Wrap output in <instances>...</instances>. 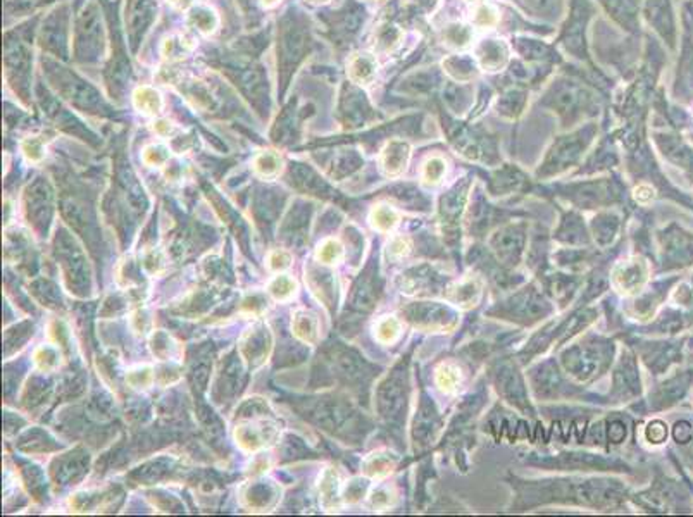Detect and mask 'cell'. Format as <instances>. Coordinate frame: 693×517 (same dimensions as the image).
<instances>
[{
    "label": "cell",
    "instance_id": "8d00e7d4",
    "mask_svg": "<svg viewBox=\"0 0 693 517\" xmlns=\"http://www.w3.org/2000/svg\"><path fill=\"white\" fill-rule=\"evenodd\" d=\"M21 151L30 162H40L45 155V144L40 137H28L21 142Z\"/></svg>",
    "mask_w": 693,
    "mask_h": 517
},
{
    "label": "cell",
    "instance_id": "ac0fdd59",
    "mask_svg": "<svg viewBox=\"0 0 693 517\" xmlns=\"http://www.w3.org/2000/svg\"><path fill=\"white\" fill-rule=\"evenodd\" d=\"M688 383H690V378L687 374L671 378L669 381L660 384L653 393H650V407L656 409V411H660V409L676 404L683 397L685 391H687Z\"/></svg>",
    "mask_w": 693,
    "mask_h": 517
},
{
    "label": "cell",
    "instance_id": "2e32d148",
    "mask_svg": "<svg viewBox=\"0 0 693 517\" xmlns=\"http://www.w3.org/2000/svg\"><path fill=\"white\" fill-rule=\"evenodd\" d=\"M509 45L500 38H487L474 47V59L481 69L496 73L509 64Z\"/></svg>",
    "mask_w": 693,
    "mask_h": 517
},
{
    "label": "cell",
    "instance_id": "7dc6e473",
    "mask_svg": "<svg viewBox=\"0 0 693 517\" xmlns=\"http://www.w3.org/2000/svg\"><path fill=\"white\" fill-rule=\"evenodd\" d=\"M264 7H273L274 3H278V0H260Z\"/></svg>",
    "mask_w": 693,
    "mask_h": 517
},
{
    "label": "cell",
    "instance_id": "ba28073f",
    "mask_svg": "<svg viewBox=\"0 0 693 517\" xmlns=\"http://www.w3.org/2000/svg\"><path fill=\"white\" fill-rule=\"evenodd\" d=\"M526 241H528V223L526 221H519V223H509L500 226L490 237V251L494 252L502 266L507 269H516L521 262H523L524 254H526Z\"/></svg>",
    "mask_w": 693,
    "mask_h": 517
},
{
    "label": "cell",
    "instance_id": "8992f818",
    "mask_svg": "<svg viewBox=\"0 0 693 517\" xmlns=\"http://www.w3.org/2000/svg\"><path fill=\"white\" fill-rule=\"evenodd\" d=\"M528 381H530L535 397L540 402L583 397V390L566 380L559 364L553 359H546L531 367L528 371Z\"/></svg>",
    "mask_w": 693,
    "mask_h": 517
},
{
    "label": "cell",
    "instance_id": "83f0119b",
    "mask_svg": "<svg viewBox=\"0 0 693 517\" xmlns=\"http://www.w3.org/2000/svg\"><path fill=\"white\" fill-rule=\"evenodd\" d=\"M188 23H190L192 26L197 28L200 33L210 35L214 33V30H216L217 24H219V19H217L216 14H214L210 9H207V7H197V9L192 10L190 16H188Z\"/></svg>",
    "mask_w": 693,
    "mask_h": 517
},
{
    "label": "cell",
    "instance_id": "277c9868",
    "mask_svg": "<svg viewBox=\"0 0 693 517\" xmlns=\"http://www.w3.org/2000/svg\"><path fill=\"white\" fill-rule=\"evenodd\" d=\"M410 352L406 357L400 359L387 380L381 383L380 397H378V405H380V414L388 424L395 427V430L402 431L406 426L407 407H409V395H410Z\"/></svg>",
    "mask_w": 693,
    "mask_h": 517
},
{
    "label": "cell",
    "instance_id": "f35d334b",
    "mask_svg": "<svg viewBox=\"0 0 693 517\" xmlns=\"http://www.w3.org/2000/svg\"><path fill=\"white\" fill-rule=\"evenodd\" d=\"M392 467H394V459L388 455L378 454L366 461V471L371 476H383L388 471H392Z\"/></svg>",
    "mask_w": 693,
    "mask_h": 517
},
{
    "label": "cell",
    "instance_id": "4dcf8cb0",
    "mask_svg": "<svg viewBox=\"0 0 693 517\" xmlns=\"http://www.w3.org/2000/svg\"><path fill=\"white\" fill-rule=\"evenodd\" d=\"M446 171V162L444 157L440 155H433L424 162L423 166V183L428 185V187H435L442 181V178L445 176Z\"/></svg>",
    "mask_w": 693,
    "mask_h": 517
},
{
    "label": "cell",
    "instance_id": "9a60e30c",
    "mask_svg": "<svg viewBox=\"0 0 693 517\" xmlns=\"http://www.w3.org/2000/svg\"><path fill=\"white\" fill-rule=\"evenodd\" d=\"M645 280L646 267L644 260L638 257L623 260L612 271V281L616 285V288L628 295L638 294L642 290V287H644Z\"/></svg>",
    "mask_w": 693,
    "mask_h": 517
},
{
    "label": "cell",
    "instance_id": "e575fe53",
    "mask_svg": "<svg viewBox=\"0 0 693 517\" xmlns=\"http://www.w3.org/2000/svg\"><path fill=\"white\" fill-rule=\"evenodd\" d=\"M342 255H344V247L337 240H333V238L324 240L316 252V257L323 264H335L337 260L342 259Z\"/></svg>",
    "mask_w": 693,
    "mask_h": 517
},
{
    "label": "cell",
    "instance_id": "7402d4cb",
    "mask_svg": "<svg viewBox=\"0 0 693 517\" xmlns=\"http://www.w3.org/2000/svg\"><path fill=\"white\" fill-rule=\"evenodd\" d=\"M473 28L467 26V24L459 23H449L442 31V40L446 47L453 49V51H466V49L471 47L473 44Z\"/></svg>",
    "mask_w": 693,
    "mask_h": 517
},
{
    "label": "cell",
    "instance_id": "bcb514c9",
    "mask_svg": "<svg viewBox=\"0 0 693 517\" xmlns=\"http://www.w3.org/2000/svg\"><path fill=\"white\" fill-rule=\"evenodd\" d=\"M167 2H169L173 7H176V9L183 10L187 9V7H190L194 0H167Z\"/></svg>",
    "mask_w": 693,
    "mask_h": 517
},
{
    "label": "cell",
    "instance_id": "52a82bcc",
    "mask_svg": "<svg viewBox=\"0 0 693 517\" xmlns=\"http://www.w3.org/2000/svg\"><path fill=\"white\" fill-rule=\"evenodd\" d=\"M526 464L546 467L552 471H621L630 473V466L617 457L588 454V452H560L557 455H535L526 459Z\"/></svg>",
    "mask_w": 693,
    "mask_h": 517
},
{
    "label": "cell",
    "instance_id": "3957f363",
    "mask_svg": "<svg viewBox=\"0 0 693 517\" xmlns=\"http://www.w3.org/2000/svg\"><path fill=\"white\" fill-rule=\"evenodd\" d=\"M553 312L556 305L552 304L544 288L537 287V283H528L488 309L487 316L509 321L521 328H530L542 323Z\"/></svg>",
    "mask_w": 693,
    "mask_h": 517
},
{
    "label": "cell",
    "instance_id": "603a6c76",
    "mask_svg": "<svg viewBox=\"0 0 693 517\" xmlns=\"http://www.w3.org/2000/svg\"><path fill=\"white\" fill-rule=\"evenodd\" d=\"M292 330H294V334L302 340L303 344L314 345L319 338V323H317L316 316L307 310H299L295 314L294 321H292Z\"/></svg>",
    "mask_w": 693,
    "mask_h": 517
},
{
    "label": "cell",
    "instance_id": "9c48e42d",
    "mask_svg": "<svg viewBox=\"0 0 693 517\" xmlns=\"http://www.w3.org/2000/svg\"><path fill=\"white\" fill-rule=\"evenodd\" d=\"M402 316L407 323L424 331H445L452 330L457 324L459 314L450 305L440 302H410L403 305Z\"/></svg>",
    "mask_w": 693,
    "mask_h": 517
},
{
    "label": "cell",
    "instance_id": "6da1fadb",
    "mask_svg": "<svg viewBox=\"0 0 693 517\" xmlns=\"http://www.w3.org/2000/svg\"><path fill=\"white\" fill-rule=\"evenodd\" d=\"M514 491L512 512L537 509L540 505L564 504L580 507L614 511L628 498V488L612 477H550V480H519L507 477Z\"/></svg>",
    "mask_w": 693,
    "mask_h": 517
},
{
    "label": "cell",
    "instance_id": "7bdbcfd3",
    "mask_svg": "<svg viewBox=\"0 0 693 517\" xmlns=\"http://www.w3.org/2000/svg\"><path fill=\"white\" fill-rule=\"evenodd\" d=\"M407 252H409V241L402 237H396L392 240V244L388 245V259H402L406 257Z\"/></svg>",
    "mask_w": 693,
    "mask_h": 517
},
{
    "label": "cell",
    "instance_id": "ab89813d",
    "mask_svg": "<svg viewBox=\"0 0 693 517\" xmlns=\"http://www.w3.org/2000/svg\"><path fill=\"white\" fill-rule=\"evenodd\" d=\"M645 440L652 445H660L667 440V424L656 419L650 421L645 427Z\"/></svg>",
    "mask_w": 693,
    "mask_h": 517
},
{
    "label": "cell",
    "instance_id": "d6a6232c",
    "mask_svg": "<svg viewBox=\"0 0 693 517\" xmlns=\"http://www.w3.org/2000/svg\"><path fill=\"white\" fill-rule=\"evenodd\" d=\"M396 219H399V216H396L395 209L387 204L374 207L373 212H371V223H373V226L380 231L392 230L394 224L396 223Z\"/></svg>",
    "mask_w": 693,
    "mask_h": 517
},
{
    "label": "cell",
    "instance_id": "ffe728a7",
    "mask_svg": "<svg viewBox=\"0 0 693 517\" xmlns=\"http://www.w3.org/2000/svg\"><path fill=\"white\" fill-rule=\"evenodd\" d=\"M346 71H349V78L353 83L360 85V87H367L376 78V57L371 56V53H356L349 60V69Z\"/></svg>",
    "mask_w": 693,
    "mask_h": 517
},
{
    "label": "cell",
    "instance_id": "8fae6325",
    "mask_svg": "<svg viewBox=\"0 0 693 517\" xmlns=\"http://www.w3.org/2000/svg\"><path fill=\"white\" fill-rule=\"evenodd\" d=\"M642 380L637 357L630 348L621 352V357L612 371V390L606 398L607 404H624L640 397Z\"/></svg>",
    "mask_w": 693,
    "mask_h": 517
},
{
    "label": "cell",
    "instance_id": "d4e9b609",
    "mask_svg": "<svg viewBox=\"0 0 693 517\" xmlns=\"http://www.w3.org/2000/svg\"><path fill=\"white\" fill-rule=\"evenodd\" d=\"M133 103L137 110H140L145 116H156L162 109L160 94L150 87H138L133 94Z\"/></svg>",
    "mask_w": 693,
    "mask_h": 517
},
{
    "label": "cell",
    "instance_id": "f6af8a7d",
    "mask_svg": "<svg viewBox=\"0 0 693 517\" xmlns=\"http://www.w3.org/2000/svg\"><path fill=\"white\" fill-rule=\"evenodd\" d=\"M652 197H653V188L649 187V185H640V187L635 188V198H637L638 202H649Z\"/></svg>",
    "mask_w": 693,
    "mask_h": 517
},
{
    "label": "cell",
    "instance_id": "7c38bea8",
    "mask_svg": "<svg viewBox=\"0 0 693 517\" xmlns=\"http://www.w3.org/2000/svg\"><path fill=\"white\" fill-rule=\"evenodd\" d=\"M442 427H444V417L430 393L421 388L419 404H417L416 417L412 423V441L416 445V450L421 452L430 448L437 441Z\"/></svg>",
    "mask_w": 693,
    "mask_h": 517
},
{
    "label": "cell",
    "instance_id": "5b68a950",
    "mask_svg": "<svg viewBox=\"0 0 693 517\" xmlns=\"http://www.w3.org/2000/svg\"><path fill=\"white\" fill-rule=\"evenodd\" d=\"M488 378L496 390V393L509 405L517 409L524 416L535 417L533 404L528 397V387L523 373L519 371V362L516 357H499L488 367Z\"/></svg>",
    "mask_w": 693,
    "mask_h": 517
},
{
    "label": "cell",
    "instance_id": "f1b7e54d",
    "mask_svg": "<svg viewBox=\"0 0 693 517\" xmlns=\"http://www.w3.org/2000/svg\"><path fill=\"white\" fill-rule=\"evenodd\" d=\"M295 285L294 278H290L288 274H278V276L273 278V281L267 287V291L271 294V297L278 302H287L294 297L295 294Z\"/></svg>",
    "mask_w": 693,
    "mask_h": 517
},
{
    "label": "cell",
    "instance_id": "7a4b0ae2",
    "mask_svg": "<svg viewBox=\"0 0 693 517\" xmlns=\"http://www.w3.org/2000/svg\"><path fill=\"white\" fill-rule=\"evenodd\" d=\"M616 354L614 340L588 333L560 352V366L576 383H592L610 369Z\"/></svg>",
    "mask_w": 693,
    "mask_h": 517
},
{
    "label": "cell",
    "instance_id": "f546056e",
    "mask_svg": "<svg viewBox=\"0 0 693 517\" xmlns=\"http://www.w3.org/2000/svg\"><path fill=\"white\" fill-rule=\"evenodd\" d=\"M471 21L480 30H492L499 24V10L492 3H478L473 16H471Z\"/></svg>",
    "mask_w": 693,
    "mask_h": 517
},
{
    "label": "cell",
    "instance_id": "cb8c5ba5",
    "mask_svg": "<svg viewBox=\"0 0 693 517\" xmlns=\"http://www.w3.org/2000/svg\"><path fill=\"white\" fill-rule=\"evenodd\" d=\"M253 171H256L257 176L264 178V180H274L281 174V169H283V160L278 154H274L273 151H264L260 154L256 155L253 159Z\"/></svg>",
    "mask_w": 693,
    "mask_h": 517
},
{
    "label": "cell",
    "instance_id": "4fadbf2b",
    "mask_svg": "<svg viewBox=\"0 0 693 517\" xmlns=\"http://www.w3.org/2000/svg\"><path fill=\"white\" fill-rule=\"evenodd\" d=\"M660 247L664 252V267L687 266L693 260V237L681 231L680 228L671 226L659 233Z\"/></svg>",
    "mask_w": 693,
    "mask_h": 517
},
{
    "label": "cell",
    "instance_id": "ee69618b",
    "mask_svg": "<svg viewBox=\"0 0 693 517\" xmlns=\"http://www.w3.org/2000/svg\"><path fill=\"white\" fill-rule=\"evenodd\" d=\"M153 131H156L159 137H171V135L176 131V126H174L169 119H159L153 123Z\"/></svg>",
    "mask_w": 693,
    "mask_h": 517
},
{
    "label": "cell",
    "instance_id": "30bf717a",
    "mask_svg": "<svg viewBox=\"0 0 693 517\" xmlns=\"http://www.w3.org/2000/svg\"><path fill=\"white\" fill-rule=\"evenodd\" d=\"M399 287L407 295H419V297H437L446 295L449 291L450 278L442 274L431 264H417L409 267L402 276H399Z\"/></svg>",
    "mask_w": 693,
    "mask_h": 517
},
{
    "label": "cell",
    "instance_id": "b9f144b4",
    "mask_svg": "<svg viewBox=\"0 0 693 517\" xmlns=\"http://www.w3.org/2000/svg\"><path fill=\"white\" fill-rule=\"evenodd\" d=\"M673 437L676 443H688L693 437V427L688 421H678L673 427Z\"/></svg>",
    "mask_w": 693,
    "mask_h": 517
},
{
    "label": "cell",
    "instance_id": "5bb4252c",
    "mask_svg": "<svg viewBox=\"0 0 693 517\" xmlns=\"http://www.w3.org/2000/svg\"><path fill=\"white\" fill-rule=\"evenodd\" d=\"M538 280H542V288H544L545 294L552 298V302H556L559 309L567 307V305L573 302V298L576 297L580 288L583 287V276H578V274L545 273L544 276H540Z\"/></svg>",
    "mask_w": 693,
    "mask_h": 517
},
{
    "label": "cell",
    "instance_id": "4316f807",
    "mask_svg": "<svg viewBox=\"0 0 693 517\" xmlns=\"http://www.w3.org/2000/svg\"><path fill=\"white\" fill-rule=\"evenodd\" d=\"M192 49H194V44H192L190 38L185 37V35H173V37L166 38V42L162 44V56L167 60H180L185 56H188Z\"/></svg>",
    "mask_w": 693,
    "mask_h": 517
},
{
    "label": "cell",
    "instance_id": "60d3db41",
    "mask_svg": "<svg viewBox=\"0 0 693 517\" xmlns=\"http://www.w3.org/2000/svg\"><path fill=\"white\" fill-rule=\"evenodd\" d=\"M292 266V257H290V254L288 252H285V251H273V252H269V255H267V267H269L271 271H285V269H288V267Z\"/></svg>",
    "mask_w": 693,
    "mask_h": 517
},
{
    "label": "cell",
    "instance_id": "484cf974",
    "mask_svg": "<svg viewBox=\"0 0 693 517\" xmlns=\"http://www.w3.org/2000/svg\"><path fill=\"white\" fill-rule=\"evenodd\" d=\"M481 294V287L478 283V280H467L464 281L462 285L456 288V290H450V294H446L450 302L453 304H460V305H474V302L478 300Z\"/></svg>",
    "mask_w": 693,
    "mask_h": 517
},
{
    "label": "cell",
    "instance_id": "836d02e7",
    "mask_svg": "<svg viewBox=\"0 0 693 517\" xmlns=\"http://www.w3.org/2000/svg\"><path fill=\"white\" fill-rule=\"evenodd\" d=\"M606 438L610 445H621L628 437V426L621 417H612L606 421Z\"/></svg>",
    "mask_w": 693,
    "mask_h": 517
},
{
    "label": "cell",
    "instance_id": "74e56055",
    "mask_svg": "<svg viewBox=\"0 0 693 517\" xmlns=\"http://www.w3.org/2000/svg\"><path fill=\"white\" fill-rule=\"evenodd\" d=\"M167 159H169V149L164 147V145L153 144L145 147L144 162L147 164V166H156V167L164 166V164L167 162Z\"/></svg>",
    "mask_w": 693,
    "mask_h": 517
},
{
    "label": "cell",
    "instance_id": "d590c367",
    "mask_svg": "<svg viewBox=\"0 0 693 517\" xmlns=\"http://www.w3.org/2000/svg\"><path fill=\"white\" fill-rule=\"evenodd\" d=\"M399 321L394 319V317H383L380 323L374 326V337L381 341V344H390L396 338L399 334Z\"/></svg>",
    "mask_w": 693,
    "mask_h": 517
},
{
    "label": "cell",
    "instance_id": "1f68e13d",
    "mask_svg": "<svg viewBox=\"0 0 693 517\" xmlns=\"http://www.w3.org/2000/svg\"><path fill=\"white\" fill-rule=\"evenodd\" d=\"M400 38H402V33H400L399 28L394 26V24H383L376 31V42H374V45H376L378 51L392 52L400 44Z\"/></svg>",
    "mask_w": 693,
    "mask_h": 517
},
{
    "label": "cell",
    "instance_id": "e0dca14e",
    "mask_svg": "<svg viewBox=\"0 0 693 517\" xmlns=\"http://www.w3.org/2000/svg\"><path fill=\"white\" fill-rule=\"evenodd\" d=\"M553 240L560 241V244L573 245V247H588L592 244L590 231H588L587 224L576 214H566L560 219L559 226L553 231Z\"/></svg>",
    "mask_w": 693,
    "mask_h": 517
},
{
    "label": "cell",
    "instance_id": "d6986e66",
    "mask_svg": "<svg viewBox=\"0 0 693 517\" xmlns=\"http://www.w3.org/2000/svg\"><path fill=\"white\" fill-rule=\"evenodd\" d=\"M410 157V145L403 140H392L381 152V169L387 176H399L406 171Z\"/></svg>",
    "mask_w": 693,
    "mask_h": 517
},
{
    "label": "cell",
    "instance_id": "681fc988",
    "mask_svg": "<svg viewBox=\"0 0 693 517\" xmlns=\"http://www.w3.org/2000/svg\"><path fill=\"white\" fill-rule=\"evenodd\" d=\"M466 2H473V3H483L485 0H466Z\"/></svg>",
    "mask_w": 693,
    "mask_h": 517
},
{
    "label": "cell",
    "instance_id": "44dd1931",
    "mask_svg": "<svg viewBox=\"0 0 693 517\" xmlns=\"http://www.w3.org/2000/svg\"><path fill=\"white\" fill-rule=\"evenodd\" d=\"M592 235L600 248H607L614 244L621 230V219L616 214H600L590 224Z\"/></svg>",
    "mask_w": 693,
    "mask_h": 517
},
{
    "label": "cell",
    "instance_id": "c3c4849f",
    "mask_svg": "<svg viewBox=\"0 0 693 517\" xmlns=\"http://www.w3.org/2000/svg\"><path fill=\"white\" fill-rule=\"evenodd\" d=\"M309 2H312V3H324V2H328V0H309Z\"/></svg>",
    "mask_w": 693,
    "mask_h": 517
}]
</instances>
